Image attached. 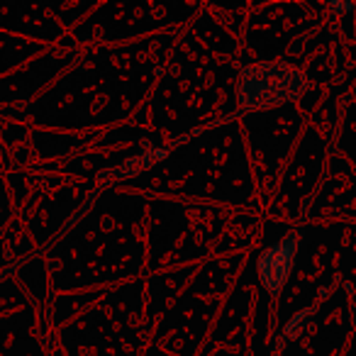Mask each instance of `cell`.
<instances>
[{"label": "cell", "mask_w": 356, "mask_h": 356, "mask_svg": "<svg viewBox=\"0 0 356 356\" xmlns=\"http://www.w3.org/2000/svg\"><path fill=\"white\" fill-rule=\"evenodd\" d=\"M305 76L283 64H259L244 69L239 81V100L247 108H271L291 103L305 90Z\"/></svg>", "instance_id": "cell-1"}, {"label": "cell", "mask_w": 356, "mask_h": 356, "mask_svg": "<svg viewBox=\"0 0 356 356\" xmlns=\"http://www.w3.org/2000/svg\"><path fill=\"white\" fill-rule=\"evenodd\" d=\"M300 232L293 229L288 232L281 242L271 244L266 247L261 254H259V278H261L264 288L271 293L273 298L286 288L288 278L293 273V266H296V257H298V249H300Z\"/></svg>", "instance_id": "cell-2"}, {"label": "cell", "mask_w": 356, "mask_h": 356, "mask_svg": "<svg viewBox=\"0 0 356 356\" xmlns=\"http://www.w3.org/2000/svg\"><path fill=\"white\" fill-rule=\"evenodd\" d=\"M310 315H312V307H307V310L298 312V315L293 317L291 322H288V325H286V337H288V339H296V337L302 334L305 325L310 322Z\"/></svg>", "instance_id": "cell-3"}, {"label": "cell", "mask_w": 356, "mask_h": 356, "mask_svg": "<svg viewBox=\"0 0 356 356\" xmlns=\"http://www.w3.org/2000/svg\"><path fill=\"white\" fill-rule=\"evenodd\" d=\"M332 13H351V10H356V3H337V0H332L330 6Z\"/></svg>", "instance_id": "cell-4"}]
</instances>
